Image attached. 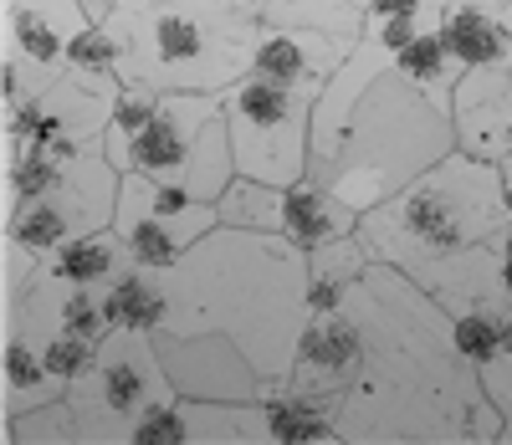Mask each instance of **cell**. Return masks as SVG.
<instances>
[{"mask_svg": "<svg viewBox=\"0 0 512 445\" xmlns=\"http://www.w3.org/2000/svg\"><path fill=\"white\" fill-rule=\"evenodd\" d=\"M67 399L82 425V445H134L139 420L164 399H175L154 333L113 328L98 343L93 364L67 384Z\"/></svg>", "mask_w": 512, "mask_h": 445, "instance_id": "7", "label": "cell"}, {"mask_svg": "<svg viewBox=\"0 0 512 445\" xmlns=\"http://www.w3.org/2000/svg\"><path fill=\"white\" fill-rule=\"evenodd\" d=\"M374 261V246L364 241V231H349L318 251H308V307L313 313H333L354 297V287L364 282Z\"/></svg>", "mask_w": 512, "mask_h": 445, "instance_id": "21", "label": "cell"}, {"mask_svg": "<svg viewBox=\"0 0 512 445\" xmlns=\"http://www.w3.org/2000/svg\"><path fill=\"white\" fill-rule=\"evenodd\" d=\"M103 313L113 328H134V333H159L169 323V287H164V266H139L128 261L123 272L103 287Z\"/></svg>", "mask_w": 512, "mask_h": 445, "instance_id": "22", "label": "cell"}, {"mask_svg": "<svg viewBox=\"0 0 512 445\" xmlns=\"http://www.w3.org/2000/svg\"><path fill=\"white\" fill-rule=\"evenodd\" d=\"M77 6L88 11V21H108V16H113V6H118V0H77Z\"/></svg>", "mask_w": 512, "mask_h": 445, "instance_id": "36", "label": "cell"}, {"mask_svg": "<svg viewBox=\"0 0 512 445\" xmlns=\"http://www.w3.org/2000/svg\"><path fill=\"white\" fill-rule=\"evenodd\" d=\"M118 169H139L149 180H175L200 200H221L236 180V149L226 128V93H159L154 118L108 149Z\"/></svg>", "mask_w": 512, "mask_h": 445, "instance_id": "6", "label": "cell"}, {"mask_svg": "<svg viewBox=\"0 0 512 445\" xmlns=\"http://www.w3.org/2000/svg\"><path fill=\"white\" fill-rule=\"evenodd\" d=\"M221 226L216 200H200L175 180H149L139 169H123L113 231L123 236L139 266H175L205 231Z\"/></svg>", "mask_w": 512, "mask_h": 445, "instance_id": "12", "label": "cell"}, {"mask_svg": "<svg viewBox=\"0 0 512 445\" xmlns=\"http://www.w3.org/2000/svg\"><path fill=\"white\" fill-rule=\"evenodd\" d=\"M359 323V369L333 399L344 445H497L502 415L456 348V323L410 272L369 261L344 302Z\"/></svg>", "mask_w": 512, "mask_h": 445, "instance_id": "1", "label": "cell"}, {"mask_svg": "<svg viewBox=\"0 0 512 445\" xmlns=\"http://www.w3.org/2000/svg\"><path fill=\"white\" fill-rule=\"evenodd\" d=\"M282 200H287V185H267V180H251V174H236L226 185V195L216 200V210H221V226L277 231L282 236Z\"/></svg>", "mask_w": 512, "mask_h": 445, "instance_id": "28", "label": "cell"}, {"mask_svg": "<svg viewBox=\"0 0 512 445\" xmlns=\"http://www.w3.org/2000/svg\"><path fill=\"white\" fill-rule=\"evenodd\" d=\"M502 445H512V425H507V430H502Z\"/></svg>", "mask_w": 512, "mask_h": 445, "instance_id": "38", "label": "cell"}, {"mask_svg": "<svg viewBox=\"0 0 512 445\" xmlns=\"http://www.w3.org/2000/svg\"><path fill=\"white\" fill-rule=\"evenodd\" d=\"M349 62V47L333 41L323 31H303V26H262L256 36V62L251 72H267L277 82H297V87H328V77Z\"/></svg>", "mask_w": 512, "mask_h": 445, "instance_id": "16", "label": "cell"}, {"mask_svg": "<svg viewBox=\"0 0 512 445\" xmlns=\"http://www.w3.org/2000/svg\"><path fill=\"white\" fill-rule=\"evenodd\" d=\"M313 103L318 87L277 82L267 72H246L226 87V128L236 169L267 185L308 180V149H313Z\"/></svg>", "mask_w": 512, "mask_h": 445, "instance_id": "8", "label": "cell"}, {"mask_svg": "<svg viewBox=\"0 0 512 445\" xmlns=\"http://www.w3.org/2000/svg\"><path fill=\"white\" fill-rule=\"evenodd\" d=\"M456 149L451 103L415 87L369 31L313 103L308 180L344 195L359 215L400 195Z\"/></svg>", "mask_w": 512, "mask_h": 445, "instance_id": "2", "label": "cell"}, {"mask_svg": "<svg viewBox=\"0 0 512 445\" xmlns=\"http://www.w3.org/2000/svg\"><path fill=\"white\" fill-rule=\"evenodd\" d=\"M175 333H221L246 359L282 384L308 323V251L277 231L216 226L175 266H164Z\"/></svg>", "mask_w": 512, "mask_h": 445, "instance_id": "3", "label": "cell"}, {"mask_svg": "<svg viewBox=\"0 0 512 445\" xmlns=\"http://www.w3.org/2000/svg\"><path fill=\"white\" fill-rule=\"evenodd\" d=\"M62 394H67V384L47 369L36 343L0 333V420L26 415V410L47 405V399H62Z\"/></svg>", "mask_w": 512, "mask_h": 445, "instance_id": "23", "label": "cell"}, {"mask_svg": "<svg viewBox=\"0 0 512 445\" xmlns=\"http://www.w3.org/2000/svg\"><path fill=\"white\" fill-rule=\"evenodd\" d=\"M349 231H359V210L344 195H333L318 180L287 185V200H282V236L287 241H297L303 251H318Z\"/></svg>", "mask_w": 512, "mask_h": 445, "instance_id": "19", "label": "cell"}, {"mask_svg": "<svg viewBox=\"0 0 512 445\" xmlns=\"http://www.w3.org/2000/svg\"><path fill=\"white\" fill-rule=\"evenodd\" d=\"M456 149L492 164L512 159V67H466L451 93Z\"/></svg>", "mask_w": 512, "mask_h": 445, "instance_id": "14", "label": "cell"}, {"mask_svg": "<svg viewBox=\"0 0 512 445\" xmlns=\"http://www.w3.org/2000/svg\"><path fill=\"white\" fill-rule=\"evenodd\" d=\"M103 26L118 41V77L154 93H226L262 36L241 0H118Z\"/></svg>", "mask_w": 512, "mask_h": 445, "instance_id": "4", "label": "cell"}, {"mask_svg": "<svg viewBox=\"0 0 512 445\" xmlns=\"http://www.w3.org/2000/svg\"><path fill=\"white\" fill-rule=\"evenodd\" d=\"M354 369H359V323H354V313H349V307L308 313L287 384L313 394L318 405L333 415V399L344 394V384L354 379Z\"/></svg>", "mask_w": 512, "mask_h": 445, "instance_id": "15", "label": "cell"}, {"mask_svg": "<svg viewBox=\"0 0 512 445\" xmlns=\"http://www.w3.org/2000/svg\"><path fill=\"white\" fill-rule=\"evenodd\" d=\"M415 282L431 292L446 313H466V307H492V302H507V282H502V256H497V236L492 241H477L456 256H441L431 266H420Z\"/></svg>", "mask_w": 512, "mask_h": 445, "instance_id": "17", "label": "cell"}, {"mask_svg": "<svg viewBox=\"0 0 512 445\" xmlns=\"http://www.w3.org/2000/svg\"><path fill=\"white\" fill-rule=\"evenodd\" d=\"M72 72H93V77H118V41L103 21L82 26L77 41H72V57H67Z\"/></svg>", "mask_w": 512, "mask_h": 445, "instance_id": "31", "label": "cell"}, {"mask_svg": "<svg viewBox=\"0 0 512 445\" xmlns=\"http://www.w3.org/2000/svg\"><path fill=\"white\" fill-rule=\"evenodd\" d=\"M267 425H272V445H344L333 415L318 405L313 394L282 384H267Z\"/></svg>", "mask_w": 512, "mask_h": 445, "instance_id": "26", "label": "cell"}, {"mask_svg": "<svg viewBox=\"0 0 512 445\" xmlns=\"http://www.w3.org/2000/svg\"><path fill=\"white\" fill-rule=\"evenodd\" d=\"M241 6L262 21V26H303V31H323L333 41H344L354 52L369 36V16L354 0H241Z\"/></svg>", "mask_w": 512, "mask_h": 445, "instance_id": "24", "label": "cell"}, {"mask_svg": "<svg viewBox=\"0 0 512 445\" xmlns=\"http://www.w3.org/2000/svg\"><path fill=\"white\" fill-rule=\"evenodd\" d=\"M185 435L190 445H272L267 399H185Z\"/></svg>", "mask_w": 512, "mask_h": 445, "instance_id": "20", "label": "cell"}, {"mask_svg": "<svg viewBox=\"0 0 512 445\" xmlns=\"http://www.w3.org/2000/svg\"><path fill=\"white\" fill-rule=\"evenodd\" d=\"M0 440L6 445H82V425H77V410L72 399H47L26 415H6L0 425Z\"/></svg>", "mask_w": 512, "mask_h": 445, "instance_id": "29", "label": "cell"}, {"mask_svg": "<svg viewBox=\"0 0 512 445\" xmlns=\"http://www.w3.org/2000/svg\"><path fill=\"white\" fill-rule=\"evenodd\" d=\"M159 359L169 384L185 399H267V374L246 359V348L221 333H175L159 328Z\"/></svg>", "mask_w": 512, "mask_h": 445, "instance_id": "13", "label": "cell"}, {"mask_svg": "<svg viewBox=\"0 0 512 445\" xmlns=\"http://www.w3.org/2000/svg\"><path fill=\"white\" fill-rule=\"evenodd\" d=\"M502 307L507 302H492V307H466V313H451L456 323V348L466 353L472 369H487L502 348Z\"/></svg>", "mask_w": 512, "mask_h": 445, "instance_id": "30", "label": "cell"}, {"mask_svg": "<svg viewBox=\"0 0 512 445\" xmlns=\"http://www.w3.org/2000/svg\"><path fill=\"white\" fill-rule=\"evenodd\" d=\"M134 445H190V435H185V410H180V394H175V399H164V405H154V410L139 420Z\"/></svg>", "mask_w": 512, "mask_h": 445, "instance_id": "34", "label": "cell"}, {"mask_svg": "<svg viewBox=\"0 0 512 445\" xmlns=\"http://www.w3.org/2000/svg\"><path fill=\"white\" fill-rule=\"evenodd\" d=\"M502 200H507V215H512V159L502 164Z\"/></svg>", "mask_w": 512, "mask_h": 445, "instance_id": "37", "label": "cell"}, {"mask_svg": "<svg viewBox=\"0 0 512 445\" xmlns=\"http://www.w3.org/2000/svg\"><path fill=\"white\" fill-rule=\"evenodd\" d=\"M477 374H482V389H487V399L497 405V415L512 425V297L502 307V348H497V359L487 369H477Z\"/></svg>", "mask_w": 512, "mask_h": 445, "instance_id": "32", "label": "cell"}, {"mask_svg": "<svg viewBox=\"0 0 512 445\" xmlns=\"http://www.w3.org/2000/svg\"><path fill=\"white\" fill-rule=\"evenodd\" d=\"M82 26L93 21L77 0H0V113L67 72Z\"/></svg>", "mask_w": 512, "mask_h": 445, "instance_id": "10", "label": "cell"}, {"mask_svg": "<svg viewBox=\"0 0 512 445\" xmlns=\"http://www.w3.org/2000/svg\"><path fill=\"white\" fill-rule=\"evenodd\" d=\"M123 93V77H93V72H62L47 93H31L26 103L0 113V144H31L77 154L103 144Z\"/></svg>", "mask_w": 512, "mask_h": 445, "instance_id": "11", "label": "cell"}, {"mask_svg": "<svg viewBox=\"0 0 512 445\" xmlns=\"http://www.w3.org/2000/svg\"><path fill=\"white\" fill-rule=\"evenodd\" d=\"M118 190H123V169L108 159V149L103 144L77 149L52 190H41V195H31L16 210L0 215V251L52 256L72 236L113 226Z\"/></svg>", "mask_w": 512, "mask_h": 445, "instance_id": "9", "label": "cell"}, {"mask_svg": "<svg viewBox=\"0 0 512 445\" xmlns=\"http://www.w3.org/2000/svg\"><path fill=\"white\" fill-rule=\"evenodd\" d=\"M128 261H134V256H128L123 236H118L113 226H103V231L72 236L67 246H57V251L47 256V272H52L57 282H67V287H93V292H103Z\"/></svg>", "mask_w": 512, "mask_h": 445, "instance_id": "25", "label": "cell"}, {"mask_svg": "<svg viewBox=\"0 0 512 445\" xmlns=\"http://www.w3.org/2000/svg\"><path fill=\"white\" fill-rule=\"evenodd\" d=\"M507 220L512 215L502 200V164L451 149L441 164H431L400 195L364 210L359 231L379 261H390L415 277L420 266H431L441 256L492 241Z\"/></svg>", "mask_w": 512, "mask_h": 445, "instance_id": "5", "label": "cell"}, {"mask_svg": "<svg viewBox=\"0 0 512 445\" xmlns=\"http://www.w3.org/2000/svg\"><path fill=\"white\" fill-rule=\"evenodd\" d=\"M93 353H98V343L82 338V333H72V328H57L47 343H41V359H47V369H52L62 384H72L82 369H88Z\"/></svg>", "mask_w": 512, "mask_h": 445, "instance_id": "33", "label": "cell"}, {"mask_svg": "<svg viewBox=\"0 0 512 445\" xmlns=\"http://www.w3.org/2000/svg\"><path fill=\"white\" fill-rule=\"evenodd\" d=\"M497 256H502V282H507V292H512V220L497 231Z\"/></svg>", "mask_w": 512, "mask_h": 445, "instance_id": "35", "label": "cell"}, {"mask_svg": "<svg viewBox=\"0 0 512 445\" xmlns=\"http://www.w3.org/2000/svg\"><path fill=\"white\" fill-rule=\"evenodd\" d=\"M441 31L466 67H512V0H446Z\"/></svg>", "mask_w": 512, "mask_h": 445, "instance_id": "18", "label": "cell"}, {"mask_svg": "<svg viewBox=\"0 0 512 445\" xmlns=\"http://www.w3.org/2000/svg\"><path fill=\"white\" fill-rule=\"evenodd\" d=\"M395 67H400L415 87H425L431 98H441V103H451L456 82L466 77V62L456 57V47L446 41V31H441V26L420 31L415 41H405V47L395 52Z\"/></svg>", "mask_w": 512, "mask_h": 445, "instance_id": "27", "label": "cell"}]
</instances>
